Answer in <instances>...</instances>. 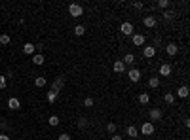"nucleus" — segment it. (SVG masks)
<instances>
[{"instance_id":"nucleus-1","label":"nucleus","mask_w":190,"mask_h":140,"mask_svg":"<svg viewBox=\"0 0 190 140\" xmlns=\"http://www.w3.org/2000/svg\"><path fill=\"white\" fill-rule=\"evenodd\" d=\"M163 118V112L160 110V108H150L148 110V119H150V123L152 121H160Z\"/></svg>"},{"instance_id":"nucleus-2","label":"nucleus","mask_w":190,"mask_h":140,"mask_svg":"<svg viewBox=\"0 0 190 140\" xmlns=\"http://www.w3.org/2000/svg\"><path fill=\"white\" fill-rule=\"evenodd\" d=\"M141 134H142V136H150V134H154V123L145 121V123L141 125Z\"/></svg>"},{"instance_id":"nucleus-3","label":"nucleus","mask_w":190,"mask_h":140,"mask_svg":"<svg viewBox=\"0 0 190 140\" xmlns=\"http://www.w3.org/2000/svg\"><path fill=\"white\" fill-rule=\"evenodd\" d=\"M68 13L76 19V17H80V15L84 13V8H82L80 4H70V6H68Z\"/></svg>"},{"instance_id":"nucleus-4","label":"nucleus","mask_w":190,"mask_h":140,"mask_svg":"<svg viewBox=\"0 0 190 140\" xmlns=\"http://www.w3.org/2000/svg\"><path fill=\"white\" fill-rule=\"evenodd\" d=\"M63 83H65L63 76H57V78L53 80V83H52V89H50V91H53V93H57V95H59V91L63 89Z\"/></svg>"},{"instance_id":"nucleus-5","label":"nucleus","mask_w":190,"mask_h":140,"mask_svg":"<svg viewBox=\"0 0 190 140\" xmlns=\"http://www.w3.org/2000/svg\"><path fill=\"white\" fill-rule=\"evenodd\" d=\"M141 76H142V74H141V70H139V68H131L129 72H128L129 82H133V83H137V82L141 80Z\"/></svg>"},{"instance_id":"nucleus-6","label":"nucleus","mask_w":190,"mask_h":140,"mask_svg":"<svg viewBox=\"0 0 190 140\" xmlns=\"http://www.w3.org/2000/svg\"><path fill=\"white\" fill-rule=\"evenodd\" d=\"M120 32L122 34H126V36H133V25H131V23H122V25H120Z\"/></svg>"},{"instance_id":"nucleus-7","label":"nucleus","mask_w":190,"mask_h":140,"mask_svg":"<svg viewBox=\"0 0 190 140\" xmlns=\"http://www.w3.org/2000/svg\"><path fill=\"white\" fill-rule=\"evenodd\" d=\"M165 53H168L169 57H173V55H177V53H179V45H177L175 42H171V44H168V45H165Z\"/></svg>"},{"instance_id":"nucleus-8","label":"nucleus","mask_w":190,"mask_h":140,"mask_svg":"<svg viewBox=\"0 0 190 140\" xmlns=\"http://www.w3.org/2000/svg\"><path fill=\"white\" fill-rule=\"evenodd\" d=\"M142 55H145V59H152L156 55V48L154 45H145L142 48Z\"/></svg>"},{"instance_id":"nucleus-9","label":"nucleus","mask_w":190,"mask_h":140,"mask_svg":"<svg viewBox=\"0 0 190 140\" xmlns=\"http://www.w3.org/2000/svg\"><path fill=\"white\" fill-rule=\"evenodd\" d=\"M122 63H124L126 66L129 64V66H133V68H135V63H137V59H135V55H133V53H126V55H124V59H122Z\"/></svg>"},{"instance_id":"nucleus-10","label":"nucleus","mask_w":190,"mask_h":140,"mask_svg":"<svg viewBox=\"0 0 190 140\" xmlns=\"http://www.w3.org/2000/svg\"><path fill=\"white\" fill-rule=\"evenodd\" d=\"M142 23H145V27H147V29H154L158 21H156V17H154V15H147L145 19H142Z\"/></svg>"},{"instance_id":"nucleus-11","label":"nucleus","mask_w":190,"mask_h":140,"mask_svg":"<svg viewBox=\"0 0 190 140\" xmlns=\"http://www.w3.org/2000/svg\"><path fill=\"white\" fill-rule=\"evenodd\" d=\"M34 51H36V45L34 44L27 42L25 45H23V53H25V55H34Z\"/></svg>"},{"instance_id":"nucleus-12","label":"nucleus","mask_w":190,"mask_h":140,"mask_svg":"<svg viewBox=\"0 0 190 140\" xmlns=\"http://www.w3.org/2000/svg\"><path fill=\"white\" fill-rule=\"evenodd\" d=\"M112 70H114V72H118V74H122V72H126V64H124L122 61H114Z\"/></svg>"},{"instance_id":"nucleus-13","label":"nucleus","mask_w":190,"mask_h":140,"mask_svg":"<svg viewBox=\"0 0 190 140\" xmlns=\"http://www.w3.org/2000/svg\"><path fill=\"white\" fill-rule=\"evenodd\" d=\"M160 76H171V64L168 63L160 64Z\"/></svg>"},{"instance_id":"nucleus-14","label":"nucleus","mask_w":190,"mask_h":140,"mask_svg":"<svg viewBox=\"0 0 190 140\" xmlns=\"http://www.w3.org/2000/svg\"><path fill=\"white\" fill-rule=\"evenodd\" d=\"M131 40H133V44H135V45H145V42H147V38L142 36V34H133V36H131Z\"/></svg>"},{"instance_id":"nucleus-15","label":"nucleus","mask_w":190,"mask_h":140,"mask_svg":"<svg viewBox=\"0 0 190 140\" xmlns=\"http://www.w3.org/2000/svg\"><path fill=\"white\" fill-rule=\"evenodd\" d=\"M148 102H150V93H141V95H139V104L147 106Z\"/></svg>"},{"instance_id":"nucleus-16","label":"nucleus","mask_w":190,"mask_h":140,"mask_svg":"<svg viewBox=\"0 0 190 140\" xmlns=\"http://www.w3.org/2000/svg\"><path fill=\"white\" fill-rule=\"evenodd\" d=\"M177 97H179V99H186V97H188V87H186V85H181V87L177 89Z\"/></svg>"},{"instance_id":"nucleus-17","label":"nucleus","mask_w":190,"mask_h":140,"mask_svg":"<svg viewBox=\"0 0 190 140\" xmlns=\"http://www.w3.org/2000/svg\"><path fill=\"white\" fill-rule=\"evenodd\" d=\"M8 106H10L12 110H19V108H21V102H19V99H15V97H12V99L8 100Z\"/></svg>"},{"instance_id":"nucleus-18","label":"nucleus","mask_w":190,"mask_h":140,"mask_svg":"<svg viewBox=\"0 0 190 140\" xmlns=\"http://www.w3.org/2000/svg\"><path fill=\"white\" fill-rule=\"evenodd\" d=\"M32 63L40 66V64H44V63H46V59H44V55H42V53H34V55H32Z\"/></svg>"},{"instance_id":"nucleus-19","label":"nucleus","mask_w":190,"mask_h":140,"mask_svg":"<svg viewBox=\"0 0 190 140\" xmlns=\"http://www.w3.org/2000/svg\"><path fill=\"white\" fill-rule=\"evenodd\" d=\"M34 85L42 89V87H46V85H48V80H46L44 76H36V80H34Z\"/></svg>"},{"instance_id":"nucleus-20","label":"nucleus","mask_w":190,"mask_h":140,"mask_svg":"<svg viewBox=\"0 0 190 140\" xmlns=\"http://www.w3.org/2000/svg\"><path fill=\"white\" fill-rule=\"evenodd\" d=\"M148 87H150V89H158V87H160V78L152 76V78L148 80Z\"/></svg>"},{"instance_id":"nucleus-21","label":"nucleus","mask_w":190,"mask_h":140,"mask_svg":"<svg viewBox=\"0 0 190 140\" xmlns=\"http://www.w3.org/2000/svg\"><path fill=\"white\" fill-rule=\"evenodd\" d=\"M128 136L137 138V136H139V129H137L135 125H129V127H128Z\"/></svg>"},{"instance_id":"nucleus-22","label":"nucleus","mask_w":190,"mask_h":140,"mask_svg":"<svg viewBox=\"0 0 190 140\" xmlns=\"http://www.w3.org/2000/svg\"><path fill=\"white\" fill-rule=\"evenodd\" d=\"M163 100H165V104H173V102H175V95H173V93H165V95H163Z\"/></svg>"},{"instance_id":"nucleus-23","label":"nucleus","mask_w":190,"mask_h":140,"mask_svg":"<svg viewBox=\"0 0 190 140\" xmlns=\"http://www.w3.org/2000/svg\"><path fill=\"white\" fill-rule=\"evenodd\" d=\"M156 8H160V10H163V12H165V8H169V0H158Z\"/></svg>"},{"instance_id":"nucleus-24","label":"nucleus","mask_w":190,"mask_h":140,"mask_svg":"<svg viewBox=\"0 0 190 140\" xmlns=\"http://www.w3.org/2000/svg\"><path fill=\"white\" fill-rule=\"evenodd\" d=\"M72 30H74V34H76V36H82V34L86 32V27H84V25H76Z\"/></svg>"},{"instance_id":"nucleus-25","label":"nucleus","mask_w":190,"mask_h":140,"mask_svg":"<svg viewBox=\"0 0 190 140\" xmlns=\"http://www.w3.org/2000/svg\"><path fill=\"white\" fill-rule=\"evenodd\" d=\"M48 123H50L52 127H57V125L61 123V119L57 118V115H52V118H50V119H48Z\"/></svg>"},{"instance_id":"nucleus-26","label":"nucleus","mask_w":190,"mask_h":140,"mask_svg":"<svg viewBox=\"0 0 190 140\" xmlns=\"http://www.w3.org/2000/svg\"><path fill=\"white\" fill-rule=\"evenodd\" d=\"M46 99H48V102H50V104H52V102H55V99H57V93H53V91H48V97H46Z\"/></svg>"},{"instance_id":"nucleus-27","label":"nucleus","mask_w":190,"mask_h":140,"mask_svg":"<svg viewBox=\"0 0 190 140\" xmlns=\"http://www.w3.org/2000/svg\"><path fill=\"white\" fill-rule=\"evenodd\" d=\"M175 15H177L175 12H163V19H165V21H171V19H175Z\"/></svg>"},{"instance_id":"nucleus-28","label":"nucleus","mask_w":190,"mask_h":140,"mask_svg":"<svg viewBox=\"0 0 190 140\" xmlns=\"http://www.w3.org/2000/svg\"><path fill=\"white\" fill-rule=\"evenodd\" d=\"M12 42V38L8 36V34H2V36H0V44H2V45H8Z\"/></svg>"},{"instance_id":"nucleus-29","label":"nucleus","mask_w":190,"mask_h":140,"mask_svg":"<svg viewBox=\"0 0 190 140\" xmlns=\"http://www.w3.org/2000/svg\"><path fill=\"white\" fill-rule=\"evenodd\" d=\"M88 125H89V121H88L86 118H80V119H78V127H80V129H84V127H88Z\"/></svg>"},{"instance_id":"nucleus-30","label":"nucleus","mask_w":190,"mask_h":140,"mask_svg":"<svg viewBox=\"0 0 190 140\" xmlns=\"http://www.w3.org/2000/svg\"><path fill=\"white\" fill-rule=\"evenodd\" d=\"M107 131H108L110 134H114V133H116V123H114V121H110V123L107 125Z\"/></svg>"},{"instance_id":"nucleus-31","label":"nucleus","mask_w":190,"mask_h":140,"mask_svg":"<svg viewBox=\"0 0 190 140\" xmlns=\"http://www.w3.org/2000/svg\"><path fill=\"white\" fill-rule=\"evenodd\" d=\"M84 106L91 108V106H93V99H91V97H86V99H84Z\"/></svg>"},{"instance_id":"nucleus-32","label":"nucleus","mask_w":190,"mask_h":140,"mask_svg":"<svg viewBox=\"0 0 190 140\" xmlns=\"http://www.w3.org/2000/svg\"><path fill=\"white\" fill-rule=\"evenodd\" d=\"M8 82H6V76H0V89H6Z\"/></svg>"},{"instance_id":"nucleus-33","label":"nucleus","mask_w":190,"mask_h":140,"mask_svg":"<svg viewBox=\"0 0 190 140\" xmlns=\"http://www.w3.org/2000/svg\"><path fill=\"white\" fill-rule=\"evenodd\" d=\"M57 140H72V138H70V134L63 133V134H59V136H57Z\"/></svg>"},{"instance_id":"nucleus-34","label":"nucleus","mask_w":190,"mask_h":140,"mask_svg":"<svg viewBox=\"0 0 190 140\" xmlns=\"http://www.w3.org/2000/svg\"><path fill=\"white\" fill-rule=\"evenodd\" d=\"M133 8H137V10H141V8H145V4H142V2H133Z\"/></svg>"},{"instance_id":"nucleus-35","label":"nucleus","mask_w":190,"mask_h":140,"mask_svg":"<svg viewBox=\"0 0 190 140\" xmlns=\"http://www.w3.org/2000/svg\"><path fill=\"white\" fill-rule=\"evenodd\" d=\"M110 140H124V138H122L120 134H112V138H110Z\"/></svg>"},{"instance_id":"nucleus-36","label":"nucleus","mask_w":190,"mask_h":140,"mask_svg":"<svg viewBox=\"0 0 190 140\" xmlns=\"http://www.w3.org/2000/svg\"><path fill=\"white\" fill-rule=\"evenodd\" d=\"M0 140H10V136H8V134H4V133H2V134H0Z\"/></svg>"},{"instance_id":"nucleus-37","label":"nucleus","mask_w":190,"mask_h":140,"mask_svg":"<svg viewBox=\"0 0 190 140\" xmlns=\"http://www.w3.org/2000/svg\"><path fill=\"white\" fill-rule=\"evenodd\" d=\"M19 140H25V138H19Z\"/></svg>"}]
</instances>
